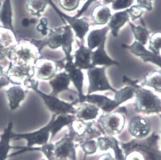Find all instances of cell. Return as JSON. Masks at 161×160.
Wrapping results in <instances>:
<instances>
[{"mask_svg":"<svg viewBox=\"0 0 161 160\" xmlns=\"http://www.w3.org/2000/svg\"><path fill=\"white\" fill-rule=\"evenodd\" d=\"M81 0H59V5L65 11L71 12L79 7Z\"/></svg>","mask_w":161,"mask_h":160,"instance_id":"32","label":"cell"},{"mask_svg":"<svg viewBox=\"0 0 161 160\" xmlns=\"http://www.w3.org/2000/svg\"><path fill=\"white\" fill-rule=\"evenodd\" d=\"M112 15L109 8L104 5L96 6L91 13V17L95 24L99 25L108 23Z\"/></svg>","mask_w":161,"mask_h":160,"instance_id":"25","label":"cell"},{"mask_svg":"<svg viewBox=\"0 0 161 160\" xmlns=\"http://www.w3.org/2000/svg\"><path fill=\"white\" fill-rule=\"evenodd\" d=\"M106 68L95 67L87 70L88 87L87 94L103 91H110L114 93L117 92L110 84L106 74Z\"/></svg>","mask_w":161,"mask_h":160,"instance_id":"2","label":"cell"},{"mask_svg":"<svg viewBox=\"0 0 161 160\" xmlns=\"http://www.w3.org/2000/svg\"><path fill=\"white\" fill-rule=\"evenodd\" d=\"M135 0H114L112 4V9L114 11L124 10L131 6Z\"/></svg>","mask_w":161,"mask_h":160,"instance_id":"35","label":"cell"},{"mask_svg":"<svg viewBox=\"0 0 161 160\" xmlns=\"http://www.w3.org/2000/svg\"><path fill=\"white\" fill-rule=\"evenodd\" d=\"M128 132L136 139L147 138L150 135L151 128L149 123L140 116L131 118L128 124Z\"/></svg>","mask_w":161,"mask_h":160,"instance_id":"11","label":"cell"},{"mask_svg":"<svg viewBox=\"0 0 161 160\" xmlns=\"http://www.w3.org/2000/svg\"><path fill=\"white\" fill-rule=\"evenodd\" d=\"M100 109L94 104L84 102L76 108L75 116L78 120L85 121L94 120L97 118Z\"/></svg>","mask_w":161,"mask_h":160,"instance_id":"18","label":"cell"},{"mask_svg":"<svg viewBox=\"0 0 161 160\" xmlns=\"http://www.w3.org/2000/svg\"><path fill=\"white\" fill-rule=\"evenodd\" d=\"M48 4L47 0H28L27 9L32 15L40 17Z\"/></svg>","mask_w":161,"mask_h":160,"instance_id":"27","label":"cell"},{"mask_svg":"<svg viewBox=\"0 0 161 160\" xmlns=\"http://www.w3.org/2000/svg\"><path fill=\"white\" fill-rule=\"evenodd\" d=\"M85 102L94 104L105 113H109L115 110L120 106L114 99L107 96L92 93L85 96Z\"/></svg>","mask_w":161,"mask_h":160,"instance_id":"12","label":"cell"},{"mask_svg":"<svg viewBox=\"0 0 161 160\" xmlns=\"http://www.w3.org/2000/svg\"><path fill=\"white\" fill-rule=\"evenodd\" d=\"M63 26L49 29L46 38L44 39L46 45L52 49H56L62 45Z\"/></svg>","mask_w":161,"mask_h":160,"instance_id":"26","label":"cell"},{"mask_svg":"<svg viewBox=\"0 0 161 160\" xmlns=\"http://www.w3.org/2000/svg\"><path fill=\"white\" fill-rule=\"evenodd\" d=\"M7 93L10 106L13 109L16 108L19 102L23 100L25 97V92L20 87L11 88L7 91Z\"/></svg>","mask_w":161,"mask_h":160,"instance_id":"28","label":"cell"},{"mask_svg":"<svg viewBox=\"0 0 161 160\" xmlns=\"http://www.w3.org/2000/svg\"><path fill=\"white\" fill-rule=\"evenodd\" d=\"M64 69L68 73L70 81L73 83L78 91L80 103L85 102L86 95L83 91L84 76L82 70L77 67L74 65V62L69 61H66Z\"/></svg>","mask_w":161,"mask_h":160,"instance_id":"10","label":"cell"},{"mask_svg":"<svg viewBox=\"0 0 161 160\" xmlns=\"http://www.w3.org/2000/svg\"><path fill=\"white\" fill-rule=\"evenodd\" d=\"M52 119L53 122L50 130V142L53 140L57 134L64 126H69L77 120V118L75 115L70 114L58 116L55 114H53Z\"/></svg>","mask_w":161,"mask_h":160,"instance_id":"16","label":"cell"},{"mask_svg":"<svg viewBox=\"0 0 161 160\" xmlns=\"http://www.w3.org/2000/svg\"><path fill=\"white\" fill-rule=\"evenodd\" d=\"M122 46L129 49L134 54L140 56L144 61H151L161 67V57L146 50L143 45L137 41L134 42L131 45L123 44Z\"/></svg>","mask_w":161,"mask_h":160,"instance_id":"17","label":"cell"},{"mask_svg":"<svg viewBox=\"0 0 161 160\" xmlns=\"http://www.w3.org/2000/svg\"><path fill=\"white\" fill-rule=\"evenodd\" d=\"M150 48L154 54H158L161 49V34H154L152 36L150 40Z\"/></svg>","mask_w":161,"mask_h":160,"instance_id":"33","label":"cell"},{"mask_svg":"<svg viewBox=\"0 0 161 160\" xmlns=\"http://www.w3.org/2000/svg\"><path fill=\"white\" fill-rule=\"evenodd\" d=\"M125 160H144L142 155L137 152H131L125 157Z\"/></svg>","mask_w":161,"mask_h":160,"instance_id":"40","label":"cell"},{"mask_svg":"<svg viewBox=\"0 0 161 160\" xmlns=\"http://www.w3.org/2000/svg\"><path fill=\"white\" fill-rule=\"evenodd\" d=\"M0 27H2V26H1V25H0Z\"/></svg>","mask_w":161,"mask_h":160,"instance_id":"45","label":"cell"},{"mask_svg":"<svg viewBox=\"0 0 161 160\" xmlns=\"http://www.w3.org/2000/svg\"><path fill=\"white\" fill-rule=\"evenodd\" d=\"M70 78L65 71L58 73L49 81V84L53 90L50 94L57 96L62 92L70 91L69 86L70 85Z\"/></svg>","mask_w":161,"mask_h":160,"instance_id":"15","label":"cell"},{"mask_svg":"<svg viewBox=\"0 0 161 160\" xmlns=\"http://www.w3.org/2000/svg\"><path fill=\"white\" fill-rule=\"evenodd\" d=\"M129 17L126 10L117 12L112 15L108 26L114 37H118L120 29L128 21Z\"/></svg>","mask_w":161,"mask_h":160,"instance_id":"22","label":"cell"},{"mask_svg":"<svg viewBox=\"0 0 161 160\" xmlns=\"http://www.w3.org/2000/svg\"><path fill=\"white\" fill-rule=\"evenodd\" d=\"M137 5L142 9L150 11L152 9V0H136Z\"/></svg>","mask_w":161,"mask_h":160,"instance_id":"39","label":"cell"},{"mask_svg":"<svg viewBox=\"0 0 161 160\" xmlns=\"http://www.w3.org/2000/svg\"><path fill=\"white\" fill-rule=\"evenodd\" d=\"M105 42L103 43L91 54V62L93 67L102 66L106 67L119 66V63L109 57L105 50Z\"/></svg>","mask_w":161,"mask_h":160,"instance_id":"14","label":"cell"},{"mask_svg":"<svg viewBox=\"0 0 161 160\" xmlns=\"http://www.w3.org/2000/svg\"><path fill=\"white\" fill-rule=\"evenodd\" d=\"M80 146L85 155L94 154L96 152L98 148L97 142L94 139L85 141L81 144Z\"/></svg>","mask_w":161,"mask_h":160,"instance_id":"31","label":"cell"},{"mask_svg":"<svg viewBox=\"0 0 161 160\" xmlns=\"http://www.w3.org/2000/svg\"><path fill=\"white\" fill-rule=\"evenodd\" d=\"M82 1H85V0H82Z\"/></svg>","mask_w":161,"mask_h":160,"instance_id":"47","label":"cell"},{"mask_svg":"<svg viewBox=\"0 0 161 160\" xmlns=\"http://www.w3.org/2000/svg\"><path fill=\"white\" fill-rule=\"evenodd\" d=\"M34 91L42 98L47 108L53 114L57 116L68 114L75 115L76 108L72 103L66 102L57 96L44 93L38 89Z\"/></svg>","mask_w":161,"mask_h":160,"instance_id":"7","label":"cell"},{"mask_svg":"<svg viewBox=\"0 0 161 160\" xmlns=\"http://www.w3.org/2000/svg\"><path fill=\"white\" fill-rule=\"evenodd\" d=\"M3 0H0V10L1 9L2 5L3 4Z\"/></svg>","mask_w":161,"mask_h":160,"instance_id":"44","label":"cell"},{"mask_svg":"<svg viewBox=\"0 0 161 160\" xmlns=\"http://www.w3.org/2000/svg\"><path fill=\"white\" fill-rule=\"evenodd\" d=\"M136 89L132 86H126L114 93V99L119 105L131 99L135 95Z\"/></svg>","mask_w":161,"mask_h":160,"instance_id":"29","label":"cell"},{"mask_svg":"<svg viewBox=\"0 0 161 160\" xmlns=\"http://www.w3.org/2000/svg\"><path fill=\"white\" fill-rule=\"evenodd\" d=\"M114 0H103V3L104 4H109L110 3H112Z\"/></svg>","mask_w":161,"mask_h":160,"instance_id":"43","label":"cell"},{"mask_svg":"<svg viewBox=\"0 0 161 160\" xmlns=\"http://www.w3.org/2000/svg\"><path fill=\"white\" fill-rule=\"evenodd\" d=\"M43 160V159H42V160Z\"/></svg>","mask_w":161,"mask_h":160,"instance_id":"46","label":"cell"},{"mask_svg":"<svg viewBox=\"0 0 161 160\" xmlns=\"http://www.w3.org/2000/svg\"><path fill=\"white\" fill-rule=\"evenodd\" d=\"M98 148L101 151H106L109 149L113 150L114 157L117 160H119L124 156L123 151L119 146L118 140L113 136L100 137L97 139Z\"/></svg>","mask_w":161,"mask_h":160,"instance_id":"19","label":"cell"},{"mask_svg":"<svg viewBox=\"0 0 161 160\" xmlns=\"http://www.w3.org/2000/svg\"><path fill=\"white\" fill-rule=\"evenodd\" d=\"M12 127L13 124L10 123L8 126L4 129V132L0 136V160H6L9 157V151L12 148L21 149L23 147H14L10 145L12 141Z\"/></svg>","mask_w":161,"mask_h":160,"instance_id":"21","label":"cell"},{"mask_svg":"<svg viewBox=\"0 0 161 160\" xmlns=\"http://www.w3.org/2000/svg\"><path fill=\"white\" fill-rule=\"evenodd\" d=\"M126 11L129 14V16L131 17L133 20L141 17L143 13L142 8L137 5L131 6L129 9H127Z\"/></svg>","mask_w":161,"mask_h":160,"instance_id":"36","label":"cell"},{"mask_svg":"<svg viewBox=\"0 0 161 160\" xmlns=\"http://www.w3.org/2000/svg\"><path fill=\"white\" fill-rule=\"evenodd\" d=\"M54 149V144L52 143H48L40 147V151L44 154L48 160H56Z\"/></svg>","mask_w":161,"mask_h":160,"instance_id":"34","label":"cell"},{"mask_svg":"<svg viewBox=\"0 0 161 160\" xmlns=\"http://www.w3.org/2000/svg\"><path fill=\"white\" fill-rule=\"evenodd\" d=\"M149 83L150 84L151 86L155 88L156 90L161 91V75H156L153 76L150 80Z\"/></svg>","mask_w":161,"mask_h":160,"instance_id":"38","label":"cell"},{"mask_svg":"<svg viewBox=\"0 0 161 160\" xmlns=\"http://www.w3.org/2000/svg\"><path fill=\"white\" fill-rule=\"evenodd\" d=\"M125 118L123 114L117 111H112L101 115L97 123L105 133L109 136H113L122 132L125 125Z\"/></svg>","mask_w":161,"mask_h":160,"instance_id":"6","label":"cell"},{"mask_svg":"<svg viewBox=\"0 0 161 160\" xmlns=\"http://www.w3.org/2000/svg\"></svg>","mask_w":161,"mask_h":160,"instance_id":"48","label":"cell"},{"mask_svg":"<svg viewBox=\"0 0 161 160\" xmlns=\"http://www.w3.org/2000/svg\"><path fill=\"white\" fill-rule=\"evenodd\" d=\"M98 160H116L109 153L102 154L98 158Z\"/></svg>","mask_w":161,"mask_h":160,"instance_id":"42","label":"cell"},{"mask_svg":"<svg viewBox=\"0 0 161 160\" xmlns=\"http://www.w3.org/2000/svg\"><path fill=\"white\" fill-rule=\"evenodd\" d=\"M53 119H51L49 123L44 127L35 132L25 134H16L12 133L11 139L12 141L25 139L27 142V147H33L35 145L43 146L47 144L50 140V130L52 125Z\"/></svg>","mask_w":161,"mask_h":160,"instance_id":"8","label":"cell"},{"mask_svg":"<svg viewBox=\"0 0 161 160\" xmlns=\"http://www.w3.org/2000/svg\"><path fill=\"white\" fill-rule=\"evenodd\" d=\"M13 14L11 0H3L0 10V23L3 28L14 32Z\"/></svg>","mask_w":161,"mask_h":160,"instance_id":"24","label":"cell"},{"mask_svg":"<svg viewBox=\"0 0 161 160\" xmlns=\"http://www.w3.org/2000/svg\"><path fill=\"white\" fill-rule=\"evenodd\" d=\"M71 27L65 24L63 26V36H62V50L65 55L66 61L72 62L74 56L71 55L72 51V45L74 41V34Z\"/></svg>","mask_w":161,"mask_h":160,"instance_id":"20","label":"cell"},{"mask_svg":"<svg viewBox=\"0 0 161 160\" xmlns=\"http://www.w3.org/2000/svg\"><path fill=\"white\" fill-rule=\"evenodd\" d=\"M129 25L136 41L143 45L147 44L149 38L148 31L147 29L141 26H135L131 22H129Z\"/></svg>","mask_w":161,"mask_h":160,"instance_id":"30","label":"cell"},{"mask_svg":"<svg viewBox=\"0 0 161 160\" xmlns=\"http://www.w3.org/2000/svg\"><path fill=\"white\" fill-rule=\"evenodd\" d=\"M136 108L150 114L161 112V99L152 92L145 89L136 90Z\"/></svg>","mask_w":161,"mask_h":160,"instance_id":"3","label":"cell"},{"mask_svg":"<svg viewBox=\"0 0 161 160\" xmlns=\"http://www.w3.org/2000/svg\"><path fill=\"white\" fill-rule=\"evenodd\" d=\"M48 3L54 9L56 13L60 17L63 22L66 24V22L69 23L75 32L77 38L81 41V43L83 44L84 37L88 32L89 29V24L88 19L86 17L77 18L76 17L68 15L59 10L55 4L52 0H47Z\"/></svg>","mask_w":161,"mask_h":160,"instance_id":"5","label":"cell"},{"mask_svg":"<svg viewBox=\"0 0 161 160\" xmlns=\"http://www.w3.org/2000/svg\"><path fill=\"white\" fill-rule=\"evenodd\" d=\"M158 136H149L142 139H135L126 143H121V148L125 157L131 152H138L144 160H161V150L158 149Z\"/></svg>","mask_w":161,"mask_h":160,"instance_id":"1","label":"cell"},{"mask_svg":"<svg viewBox=\"0 0 161 160\" xmlns=\"http://www.w3.org/2000/svg\"><path fill=\"white\" fill-rule=\"evenodd\" d=\"M79 48L75 51L73 56L75 58L74 65L81 70H87L93 67L91 62V54L93 50L88 47L84 46L83 44L78 42Z\"/></svg>","mask_w":161,"mask_h":160,"instance_id":"13","label":"cell"},{"mask_svg":"<svg viewBox=\"0 0 161 160\" xmlns=\"http://www.w3.org/2000/svg\"><path fill=\"white\" fill-rule=\"evenodd\" d=\"M109 30L108 27L107 26L100 29L91 30L87 36V47L91 50H93L103 43L105 42L107 40V33Z\"/></svg>","mask_w":161,"mask_h":160,"instance_id":"23","label":"cell"},{"mask_svg":"<svg viewBox=\"0 0 161 160\" xmlns=\"http://www.w3.org/2000/svg\"><path fill=\"white\" fill-rule=\"evenodd\" d=\"M35 22V20L34 19H29L25 18L22 19V21H21V24L25 27H28L31 24H33Z\"/></svg>","mask_w":161,"mask_h":160,"instance_id":"41","label":"cell"},{"mask_svg":"<svg viewBox=\"0 0 161 160\" xmlns=\"http://www.w3.org/2000/svg\"><path fill=\"white\" fill-rule=\"evenodd\" d=\"M66 62L65 58L58 61L45 60L41 61L36 66V77L40 80L50 81L59 70L64 69Z\"/></svg>","mask_w":161,"mask_h":160,"instance_id":"9","label":"cell"},{"mask_svg":"<svg viewBox=\"0 0 161 160\" xmlns=\"http://www.w3.org/2000/svg\"><path fill=\"white\" fill-rule=\"evenodd\" d=\"M48 19L45 18H42L40 19V23L37 27V30L41 32L42 35L46 36L48 35L49 29L48 28Z\"/></svg>","mask_w":161,"mask_h":160,"instance_id":"37","label":"cell"},{"mask_svg":"<svg viewBox=\"0 0 161 160\" xmlns=\"http://www.w3.org/2000/svg\"><path fill=\"white\" fill-rule=\"evenodd\" d=\"M69 133L55 144L56 160H76L75 133L71 124L69 125Z\"/></svg>","mask_w":161,"mask_h":160,"instance_id":"4","label":"cell"}]
</instances>
